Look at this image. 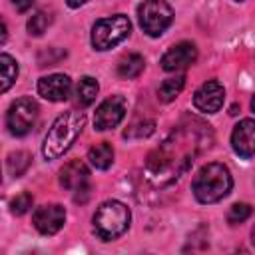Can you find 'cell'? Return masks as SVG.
Wrapping results in <instances>:
<instances>
[{"label":"cell","instance_id":"cell-3","mask_svg":"<svg viewBox=\"0 0 255 255\" xmlns=\"http://www.w3.org/2000/svg\"><path fill=\"white\" fill-rule=\"evenodd\" d=\"M231 187H233L231 171L227 169V165L217 161L203 165L191 183L193 195L199 203H217L231 191Z\"/></svg>","mask_w":255,"mask_h":255},{"label":"cell","instance_id":"cell-10","mask_svg":"<svg viewBox=\"0 0 255 255\" xmlns=\"http://www.w3.org/2000/svg\"><path fill=\"white\" fill-rule=\"evenodd\" d=\"M223 100H225V90L217 80L203 82L193 94V106L203 114L219 112L223 106Z\"/></svg>","mask_w":255,"mask_h":255},{"label":"cell","instance_id":"cell-28","mask_svg":"<svg viewBox=\"0 0 255 255\" xmlns=\"http://www.w3.org/2000/svg\"><path fill=\"white\" fill-rule=\"evenodd\" d=\"M88 0H66V4L70 6V8H80V6H84Z\"/></svg>","mask_w":255,"mask_h":255},{"label":"cell","instance_id":"cell-29","mask_svg":"<svg viewBox=\"0 0 255 255\" xmlns=\"http://www.w3.org/2000/svg\"><path fill=\"white\" fill-rule=\"evenodd\" d=\"M0 42H2V44L6 42V24H4V22H2V40H0Z\"/></svg>","mask_w":255,"mask_h":255},{"label":"cell","instance_id":"cell-13","mask_svg":"<svg viewBox=\"0 0 255 255\" xmlns=\"http://www.w3.org/2000/svg\"><path fill=\"white\" fill-rule=\"evenodd\" d=\"M233 151L245 159L255 155V120H241L231 133Z\"/></svg>","mask_w":255,"mask_h":255},{"label":"cell","instance_id":"cell-16","mask_svg":"<svg viewBox=\"0 0 255 255\" xmlns=\"http://www.w3.org/2000/svg\"><path fill=\"white\" fill-rule=\"evenodd\" d=\"M143 66H145V62H143L141 54H128L118 64V76L124 78V80L137 78L143 72Z\"/></svg>","mask_w":255,"mask_h":255},{"label":"cell","instance_id":"cell-7","mask_svg":"<svg viewBox=\"0 0 255 255\" xmlns=\"http://www.w3.org/2000/svg\"><path fill=\"white\" fill-rule=\"evenodd\" d=\"M38 104L32 98H18L16 102L10 104L6 112V126L8 131L16 137H22L32 131L38 120Z\"/></svg>","mask_w":255,"mask_h":255},{"label":"cell","instance_id":"cell-22","mask_svg":"<svg viewBox=\"0 0 255 255\" xmlns=\"http://www.w3.org/2000/svg\"><path fill=\"white\" fill-rule=\"evenodd\" d=\"M50 24H52V16L48 12H44V10H40V12H36V14L30 16L26 28H28V34L30 36H42L48 30Z\"/></svg>","mask_w":255,"mask_h":255},{"label":"cell","instance_id":"cell-5","mask_svg":"<svg viewBox=\"0 0 255 255\" xmlns=\"http://www.w3.org/2000/svg\"><path fill=\"white\" fill-rule=\"evenodd\" d=\"M129 30H131L129 18L124 14L100 18L92 28V46L100 52L112 50L129 36Z\"/></svg>","mask_w":255,"mask_h":255},{"label":"cell","instance_id":"cell-9","mask_svg":"<svg viewBox=\"0 0 255 255\" xmlns=\"http://www.w3.org/2000/svg\"><path fill=\"white\" fill-rule=\"evenodd\" d=\"M32 223L42 235H54L66 223V209L60 203L40 205L32 215Z\"/></svg>","mask_w":255,"mask_h":255},{"label":"cell","instance_id":"cell-11","mask_svg":"<svg viewBox=\"0 0 255 255\" xmlns=\"http://www.w3.org/2000/svg\"><path fill=\"white\" fill-rule=\"evenodd\" d=\"M197 60V48L191 42H179L161 56V68L165 72H179L189 68Z\"/></svg>","mask_w":255,"mask_h":255},{"label":"cell","instance_id":"cell-26","mask_svg":"<svg viewBox=\"0 0 255 255\" xmlns=\"http://www.w3.org/2000/svg\"><path fill=\"white\" fill-rule=\"evenodd\" d=\"M88 197H90V183L84 185V187H80V189L76 191V195H74V199H76L78 203H86Z\"/></svg>","mask_w":255,"mask_h":255},{"label":"cell","instance_id":"cell-21","mask_svg":"<svg viewBox=\"0 0 255 255\" xmlns=\"http://www.w3.org/2000/svg\"><path fill=\"white\" fill-rule=\"evenodd\" d=\"M155 129V122L153 120H135L131 126H128V129L124 131L126 139H143L147 135H151Z\"/></svg>","mask_w":255,"mask_h":255},{"label":"cell","instance_id":"cell-8","mask_svg":"<svg viewBox=\"0 0 255 255\" xmlns=\"http://www.w3.org/2000/svg\"><path fill=\"white\" fill-rule=\"evenodd\" d=\"M126 98L124 96H110L106 98L98 110H96V116H94V128L100 129V131H106V129H112L116 128L124 118H126Z\"/></svg>","mask_w":255,"mask_h":255},{"label":"cell","instance_id":"cell-1","mask_svg":"<svg viewBox=\"0 0 255 255\" xmlns=\"http://www.w3.org/2000/svg\"><path fill=\"white\" fill-rule=\"evenodd\" d=\"M213 141L211 126L197 118H185L169 135L149 151L145 159V179L153 187H165L177 181Z\"/></svg>","mask_w":255,"mask_h":255},{"label":"cell","instance_id":"cell-23","mask_svg":"<svg viewBox=\"0 0 255 255\" xmlns=\"http://www.w3.org/2000/svg\"><path fill=\"white\" fill-rule=\"evenodd\" d=\"M251 217V205L249 203H233L227 211V223L229 225H239Z\"/></svg>","mask_w":255,"mask_h":255},{"label":"cell","instance_id":"cell-24","mask_svg":"<svg viewBox=\"0 0 255 255\" xmlns=\"http://www.w3.org/2000/svg\"><path fill=\"white\" fill-rule=\"evenodd\" d=\"M32 203H34V197H32V193H28V191H22V193H18L12 201H10V211L14 213V215H24L30 207H32Z\"/></svg>","mask_w":255,"mask_h":255},{"label":"cell","instance_id":"cell-27","mask_svg":"<svg viewBox=\"0 0 255 255\" xmlns=\"http://www.w3.org/2000/svg\"><path fill=\"white\" fill-rule=\"evenodd\" d=\"M36 0H12V4H14V8L18 10V12H26L32 4H34Z\"/></svg>","mask_w":255,"mask_h":255},{"label":"cell","instance_id":"cell-4","mask_svg":"<svg viewBox=\"0 0 255 255\" xmlns=\"http://www.w3.org/2000/svg\"><path fill=\"white\" fill-rule=\"evenodd\" d=\"M131 213L129 209L116 199L104 201L94 213V233L102 241H114L124 235L129 227Z\"/></svg>","mask_w":255,"mask_h":255},{"label":"cell","instance_id":"cell-18","mask_svg":"<svg viewBox=\"0 0 255 255\" xmlns=\"http://www.w3.org/2000/svg\"><path fill=\"white\" fill-rule=\"evenodd\" d=\"M98 92H100V86H98L96 78H92V76H84V78H80V82H78V88H76V100H78V104H80L82 108L92 106L94 100H96V96H98Z\"/></svg>","mask_w":255,"mask_h":255},{"label":"cell","instance_id":"cell-25","mask_svg":"<svg viewBox=\"0 0 255 255\" xmlns=\"http://www.w3.org/2000/svg\"><path fill=\"white\" fill-rule=\"evenodd\" d=\"M64 58H66V50H62V48H48V50L38 54V66H42V68L44 66H54V64H58Z\"/></svg>","mask_w":255,"mask_h":255},{"label":"cell","instance_id":"cell-14","mask_svg":"<svg viewBox=\"0 0 255 255\" xmlns=\"http://www.w3.org/2000/svg\"><path fill=\"white\" fill-rule=\"evenodd\" d=\"M60 183L70 191H78L80 187L90 183V169L86 167L84 161L72 159L60 169Z\"/></svg>","mask_w":255,"mask_h":255},{"label":"cell","instance_id":"cell-31","mask_svg":"<svg viewBox=\"0 0 255 255\" xmlns=\"http://www.w3.org/2000/svg\"><path fill=\"white\" fill-rule=\"evenodd\" d=\"M251 108H253V112H255V96H253V100H251Z\"/></svg>","mask_w":255,"mask_h":255},{"label":"cell","instance_id":"cell-19","mask_svg":"<svg viewBox=\"0 0 255 255\" xmlns=\"http://www.w3.org/2000/svg\"><path fill=\"white\" fill-rule=\"evenodd\" d=\"M30 163H32V155L28 151H12L6 159V167L12 177H22L28 171Z\"/></svg>","mask_w":255,"mask_h":255},{"label":"cell","instance_id":"cell-15","mask_svg":"<svg viewBox=\"0 0 255 255\" xmlns=\"http://www.w3.org/2000/svg\"><path fill=\"white\" fill-rule=\"evenodd\" d=\"M88 159L96 169H108L114 163V147L108 141H100L90 147Z\"/></svg>","mask_w":255,"mask_h":255},{"label":"cell","instance_id":"cell-30","mask_svg":"<svg viewBox=\"0 0 255 255\" xmlns=\"http://www.w3.org/2000/svg\"><path fill=\"white\" fill-rule=\"evenodd\" d=\"M251 243L255 245V227H253V231H251Z\"/></svg>","mask_w":255,"mask_h":255},{"label":"cell","instance_id":"cell-20","mask_svg":"<svg viewBox=\"0 0 255 255\" xmlns=\"http://www.w3.org/2000/svg\"><path fill=\"white\" fill-rule=\"evenodd\" d=\"M0 70H2V92H8L10 86L18 78V64L10 54L0 56Z\"/></svg>","mask_w":255,"mask_h":255},{"label":"cell","instance_id":"cell-17","mask_svg":"<svg viewBox=\"0 0 255 255\" xmlns=\"http://www.w3.org/2000/svg\"><path fill=\"white\" fill-rule=\"evenodd\" d=\"M183 86H185V76H183V74L163 80V82L159 84V88H157V98H159V102H163V104L173 102V100L181 94Z\"/></svg>","mask_w":255,"mask_h":255},{"label":"cell","instance_id":"cell-6","mask_svg":"<svg viewBox=\"0 0 255 255\" xmlns=\"http://www.w3.org/2000/svg\"><path fill=\"white\" fill-rule=\"evenodd\" d=\"M137 18L141 30L147 36L157 38L171 26L173 10L165 0H143L137 8Z\"/></svg>","mask_w":255,"mask_h":255},{"label":"cell","instance_id":"cell-12","mask_svg":"<svg viewBox=\"0 0 255 255\" xmlns=\"http://www.w3.org/2000/svg\"><path fill=\"white\" fill-rule=\"evenodd\" d=\"M72 90V80L66 74H50L38 80V94L48 102L68 100Z\"/></svg>","mask_w":255,"mask_h":255},{"label":"cell","instance_id":"cell-2","mask_svg":"<svg viewBox=\"0 0 255 255\" xmlns=\"http://www.w3.org/2000/svg\"><path fill=\"white\" fill-rule=\"evenodd\" d=\"M84 126H86V114L84 112L68 110V112L60 114L44 137V143H42L44 157L46 159H58L60 155H64L72 147L76 137L82 133Z\"/></svg>","mask_w":255,"mask_h":255}]
</instances>
